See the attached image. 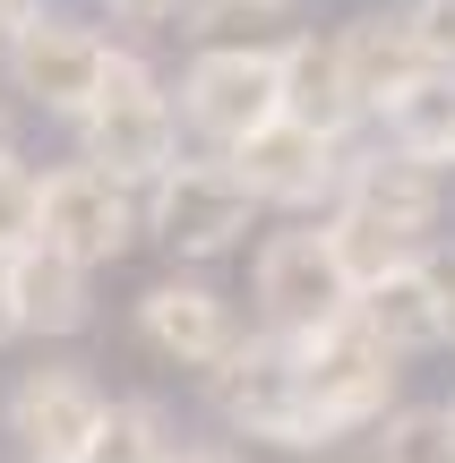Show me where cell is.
I'll use <instances>...</instances> for the list:
<instances>
[{"mask_svg": "<svg viewBox=\"0 0 455 463\" xmlns=\"http://www.w3.org/2000/svg\"><path fill=\"white\" fill-rule=\"evenodd\" d=\"M336 52H344V86H353V112H387V103H395V95H404V86L430 69L404 17H353V26L336 34Z\"/></svg>", "mask_w": 455, "mask_h": 463, "instance_id": "obj_12", "label": "cell"}, {"mask_svg": "<svg viewBox=\"0 0 455 463\" xmlns=\"http://www.w3.org/2000/svg\"><path fill=\"white\" fill-rule=\"evenodd\" d=\"M34 223H43V181L17 155H0V249H26Z\"/></svg>", "mask_w": 455, "mask_h": 463, "instance_id": "obj_21", "label": "cell"}, {"mask_svg": "<svg viewBox=\"0 0 455 463\" xmlns=\"http://www.w3.org/2000/svg\"><path fill=\"white\" fill-rule=\"evenodd\" d=\"M232 172L250 181L258 206H309V198H327V189H344V137L275 112L267 129H250L232 146Z\"/></svg>", "mask_w": 455, "mask_h": 463, "instance_id": "obj_8", "label": "cell"}, {"mask_svg": "<svg viewBox=\"0 0 455 463\" xmlns=\"http://www.w3.org/2000/svg\"><path fill=\"white\" fill-rule=\"evenodd\" d=\"M250 181L232 172V155H198V164H181L172 155L164 172H155V198H147V215L155 232H164L181 258H223V249L250 232Z\"/></svg>", "mask_w": 455, "mask_h": 463, "instance_id": "obj_5", "label": "cell"}, {"mask_svg": "<svg viewBox=\"0 0 455 463\" xmlns=\"http://www.w3.org/2000/svg\"><path fill=\"white\" fill-rule=\"evenodd\" d=\"M327 249H336V266H344V283H353V292H370L378 275H395V266L422 258V241H412V232L361 215V206H336V215H327Z\"/></svg>", "mask_w": 455, "mask_h": 463, "instance_id": "obj_18", "label": "cell"}, {"mask_svg": "<svg viewBox=\"0 0 455 463\" xmlns=\"http://www.w3.org/2000/svg\"><path fill=\"white\" fill-rule=\"evenodd\" d=\"M447 412H455V403H447Z\"/></svg>", "mask_w": 455, "mask_h": 463, "instance_id": "obj_30", "label": "cell"}, {"mask_svg": "<svg viewBox=\"0 0 455 463\" xmlns=\"http://www.w3.org/2000/svg\"><path fill=\"white\" fill-rule=\"evenodd\" d=\"M9 283H17V317H26V335H78L86 317H95V300H86V266L61 258L52 241L9 249Z\"/></svg>", "mask_w": 455, "mask_h": 463, "instance_id": "obj_13", "label": "cell"}, {"mask_svg": "<svg viewBox=\"0 0 455 463\" xmlns=\"http://www.w3.org/2000/svg\"><path fill=\"white\" fill-rule=\"evenodd\" d=\"M34 9H43V0H0V34H9V26H26Z\"/></svg>", "mask_w": 455, "mask_h": 463, "instance_id": "obj_27", "label": "cell"}, {"mask_svg": "<svg viewBox=\"0 0 455 463\" xmlns=\"http://www.w3.org/2000/svg\"><path fill=\"white\" fill-rule=\"evenodd\" d=\"M275 61H284V112L309 120V129L344 137L353 129V86H344V52L336 34H292V43H275Z\"/></svg>", "mask_w": 455, "mask_h": 463, "instance_id": "obj_15", "label": "cell"}, {"mask_svg": "<svg viewBox=\"0 0 455 463\" xmlns=\"http://www.w3.org/2000/svg\"><path fill=\"white\" fill-rule=\"evenodd\" d=\"M95 420H103V386L86 369H26L9 395V438L26 447V463H78Z\"/></svg>", "mask_w": 455, "mask_h": 463, "instance_id": "obj_10", "label": "cell"}, {"mask_svg": "<svg viewBox=\"0 0 455 463\" xmlns=\"http://www.w3.org/2000/svg\"><path fill=\"white\" fill-rule=\"evenodd\" d=\"M26 317H17V283H9V249H0V344H17Z\"/></svg>", "mask_w": 455, "mask_h": 463, "instance_id": "obj_25", "label": "cell"}, {"mask_svg": "<svg viewBox=\"0 0 455 463\" xmlns=\"http://www.w3.org/2000/svg\"><path fill=\"white\" fill-rule=\"evenodd\" d=\"M0 155H17V137H9V112H0Z\"/></svg>", "mask_w": 455, "mask_h": 463, "instance_id": "obj_29", "label": "cell"}, {"mask_svg": "<svg viewBox=\"0 0 455 463\" xmlns=\"http://www.w3.org/2000/svg\"><path fill=\"white\" fill-rule=\"evenodd\" d=\"M292 361H301V412H309V447H336L361 420H387V395L404 378V352H387V335L361 309H336L327 326L292 335Z\"/></svg>", "mask_w": 455, "mask_h": 463, "instance_id": "obj_1", "label": "cell"}, {"mask_svg": "<svg viewBox=\"0 0 455 463\" xmlns=\"http://www.w3.org/2000/svg\"><path fill=\"white\" fill-rule=\"evenodd\" d=\"M137 326H147V344L164 352V361H181V369H215L223 352L241 344V326H232V309H223L215 283H155V292L137 300Z\"/></svg>", "mask_w": 455, "mask_h": 463, "instance_id": "obj_11", "label": "cell"}, {"mask_svg": "<svg viewBox=\"0 0 455 463\" xmlns=\"http://www.w3.org/2000/svg\"><path fill=\"white\" fill-rule=\"evenodd\" d=\"M172 463H232V455H215V447H198V455H172Z\"/></svg>", "mask_w": 455, "mask_h": 463, "instance_id": "obj_28", "label": "cell"}, {"mask_svg": "<svg viewBox=\"0 0 455 463\" xmlns=\"http://www.w3.org/2000/svg\"><path fill=\"white\" fill-rule=\"evenodd\" d=\"M404 26H412V43H422V61L455 78V0H412Z\"/></svg>", "mask_w": 455, "mask_h": 463, "instance_id": "obj_22", "label": "cell"}, {"mask_svg": "<svg viewBox=\"0 0 455 463\" xmlns=\"http://www.w3.org/2000/svg\"><path fill=\"white\" fill-rule=\"evenodd\" d=\"M181 112L206 146L232 155L250 129H267L284 112V61H275V43H206L181 78Z\"/></svg>", "mask_w": 455, "mask_h": 463, "instance_id": "obj_3", "label": "cell"}, {"mask_svg": "<svg viewBox=\"0 0 455 463\" xmlns=\"http://www.w3.org/2000/svg\"><path fill=\"white\" fill-rule=\"evenodd\" d=\"M387 137H395V155H412V164H430V172L455 164V78L447 69H422V78L387 103Z\"/></svg>", "mask_w": 455, "mask_h": 463, "instance_id": "obj_16", "label": "cell"}, {"mask_svg": "<svg viewBox=\"0 0 455 463\" xmlns=\"http://www.w3.org/2000/svg\"><path fill=\"white\" fill-rule=\"evenodd\" d=\"M378 463H455V412H447V403L395 412L387 438H378Z\"/></svg>", "mask_w": 455, "mask_h": 463, "instance_id": "obj_20", "label": "cell"}, {"mask_svg": "<svg viewBox=\"0 0 455 463\" xmlns=\"http://www.w3.org/2000/svg\"><path fill=\"white\" fill-rule=\"evenodd\" d=\"M78 146H86V164L112 172V181H155V172L181 155V112H172V95L155 86V69L137 61V52H112V61H103L95 103L78 112Z\"/></svg>", "mask_w": 455, "mask_h": 463, "instance_id": "obj_2", "label": "cell"}, {"mask_svg": "<svg viewBox=\"0 0 455 463\" xmlns=\"http://www.w3.org/2000/svg\"><path fill=\"white\" fill-rule=\"evenodd\" d=\"M112 17H137V26H155V17H181L189 0H103Z\"/></svg>", "mask_w": 455, "mask_h": 463, "instance_id": "obj_26", "label": "cell"}, {"mask_svg": "<svg viewBox=\"0 0 455 463\" xmlns=\"http://www.w3.org/2000/svg\"><path fill=\"white\" fill-rule=\"evenodd\" d=\"M422 283H430V309H439V344H455V241L422 249Z\"/></svg>", "mask_w": 455, "mask_h": 463, "instance_id": "obj_23", "label": "cell"}, {"mask_svg": "<svg viewBox=\"0 0 455 463\" xmlns=\"http://www.w3.org/2000/svg\"><path fill=\"white\" fill-rule=\"evenodd\" d=\"M344 206H361V215L422 241L439 223V172L412 164V155H361V164H344Z\"/></svg>", "mask_w": 455, "mask_h": 463, "instance_id": "obj_14", "label": "cell"}, {"mask_svg": "<svg viewBox=\"0 0 455 463\" xmlns=\"http://www.w3.org/2000/svg\"><path fill=\"white\" fill-rule=\"evenodd\" d=\"M78 463H172L164 412H155V403H103V420H95V438H86Z\"/></svg>", "mask_w": 455, "mask_h": 463, "instance_id": "obj_19", "label": "cell"}, {"mask_svg": "<svg viewBox=\"0 0 455 463\" xmlns=\"http://www.w3.org/2000/svg\"><path fill=\"white\" fill-rule=\"evenodd\" d=\"M258 309H267L275 335H309L336 309H353V283H344L327 232H275L258 249Z\"/></svg>", "mask_w": 455, "mask_h": 463, "instance_id": "obj_9", "label": "cell"}, {"mask_svg": "<svg viewBox=\"0 0 455 463\" xmlns=\"http://www.w3.org/2000/svg\"><path fill=\"white\" fill-rule=\"evenodd\" d=\"M129 223H137L129 181H112V172H95V164L43 172V223H34V241H52L61 258L112 266L120 249H129Z\"/></svg>", "mask_w": 455, "mask_h": 463, "instance_id": "obj_7", "label": "cell"}, {"mask_svg": "<svg viewBox=\"0 0 455 463\" xmlns=\"http://www.w3.org/2000/svg\"><path fill=\"white\" fill-rule=\"evenodd\" d=\"M103 61H112V43L86 34L78 17H43L34 9L26 26H9V86L26 103H43V112L78 120L86 103H95V86H103Z\"/></svg>", "mask_w": 455, "mask_h": 463, "instance_id": "obj_6", "label": "cell"}, {"mask_svg": "<svg viewBox=\"0 0 455 463\" xmlns=\"http://www.w3.org/2000/svg\"><path fill=\"white\" fill-rule=\"evenodd\" d=\"M353 309L370 317L378 335H387V352H430V344H439V309H430L422 258H412V266H395V275H378L370 292H353Z\"/></svg>", "mask_w": 455, "mask_h": 463, "instance_id": "obj_17", "label": "cell"}, {"mask_svg": "<svg viewBox=\"0 0 455 463\" xmlns=\"http://www.w3.org/2000/svg\"><path fill=\"white\" fill-rule=\"evenodd\" d=\"M206 395L232 430L250 438H284V447H309V412H301V361H292V335H241L215 369H206Z\"/></svg>", "mask_w": 455, "mask_h": 463, "instance_id": "obj_4", "label": "cell"}, {"mask_svg": "<svg viewBox=\"0 0 455 463\" xmlns=\"http://www.w3.org/2000/svg\"><path fill=\"white\" fill-rule=\"evenodd\" d=\"M189 9H198V34L232 43L241 26H267V9H275V0H189Z\"/></svg>", "mask_w": 455, "mask_h": 463, "instance_id": "obj_24", "label": "cell"}]
</instances>
